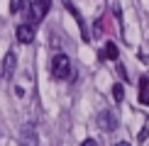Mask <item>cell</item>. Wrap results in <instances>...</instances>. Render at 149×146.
Listing matches in <instances>:
<instances>
[{
  "instance_id": "8992f818",
  "label": "cell",
  "mask_w": 149,
  "mask_h": 146,
  "mask_svg": "<svg viewBox=\"0 0 149 146\" xmlns=\"http://www.w3.org/2000/svg\"><path fill=\"white\" fill-rule=\"evenodd\" d=\"M15 66H17L15 51H8V54H5V61H3V71H0V76H3V78H10L12 71H15Z\"/></svg>"
},
{
  "instance_id": "277c9868",
  "label": "cell",
  "mask_w": 149,
  "mask_h": 146,
  "mask_svg": "<svg viewBox=\"0 0 149 146\" xmlns=\"http://www.w3.org/2000/svg\"><path fill=\"white\" fill-rule=\"evenodd\" d=\"M95 124L100 127L103 132H113L115 129V117H113V112H110V110H103V112H98V117H95Z\"/></svg>"
},
{
  "instance_id": "52a82bcc",
  "label": "cell",
  "mask_w": 149,
  "mask_h": 146,
  "mask_svg": "<svg viewBox=\"0 0 149 146\" xmlns=\"http://www.w3.org/2000/svg\"><path fill=\"white\" fill-rule=\"evenodd\" d=\"M22 146H39V141H37V132H34L32 124L22 127Z\"/></svg>"
},
{
  "instance_id": "ba28073f",
  "label": "cell",
  "mask_w": 149,
  "mask_h": 146,
  "mask_svg": "<svg viewBox=\"0 0 149 146\" xmlns=\"http://www.w3.org/2000/svg\"><path fill=\"white\" fill-rule=\"evenodd\" d=\"M117 56H120V49H117L115 41H105L103 51H100V59H110V61H117Z\"/></svg>"
},
{
  "instance_id": "7c38bea8",
  "label": "cell",
  "mask_w": 149,
  "mask_h": 146,
  "mask_svg": "<svg viewBox=\"0 0 149 146\" xmlns=\"http://www.w3.org/2000/svg\"><path fill=\"white\" fill-rule=\"evenodd\" d=\"M20 3H22V0H12V3H10V12H12V15L20 12Z\"/></svg>"
},
{
  "instance_id": "6da1fadb",
  "label": "cell",
  "mask_w": 149,
  "mask_h": 146,
  "mask_svg": "<svg viewBox=\"0 0 149 146\" xmlns=\"http://www.w3.org/2000/svg\"><path fill=\"white\" fill-rule=\"evenodd\" d=\"M52 76L56 78V81H66V78L71 76V61L66 54H56V56L52 59Z\"/></svg>"
},
{
  "instance_id": "3957f363",
  "label": "cell",
  "mask_w": 149,
  "mask_h": 146,
  "mask_svg": "<svg viewBox=\"0 0 149 146\" xmlns=\"http://www.w3.org/2000/svg\"><path fill=\"white\" fill-rule=\"evenodd\" d=\"M34 34H37V29H34L32 22H22L20 27L15 29V36H17L20 44H32V41H34Z\"/></svg>"
},
{
  "instance_id": "30bf717a",
  "label": "cell",
  "mask_w": 149,
  "mask_h": 146,
  "mask_svg": "<svg viewBox=\"0 0 149 146\" xmlns=\"http://www.w3.org/2000/svg\"><path fill=\"white\" fill-rule=\"evenodd\" d=\"M113 97H115V102H122V97H125V90H122L120 83L113 85Z\"/></svg>"
},
{
  "instance_id": "7a4b0ae2",
  "label": "cell",
  "mask_w": 149,
  "mask_h": 146,
  "mask_svg": "<svg viewBox=\"0 0 149 146\" xmlns=\"http://www.w3.org/2000/svg\"><path fill=\"white\" fill-rule=\"evenodd\" d=\"M61 3H64V8L69 10V15L73 17V20H76L78 29H81V39H83V41H91V32H88V24H86V20H83V17H81L78 8H76V5L71 3V0H61Z\"/></svg>"
},
{
  "instance_id": "4fadbf2b",
  "label": "cell",
  "mask_w": 149,
  "mask_h": 146,
  "mask_svg": "<svg viewBox=\"0 0 149 146\" xmlns=\"http://www.w3.org/2000/svg\"><path fill=\"white\" fill-rule=\"evenodd\" d=\"M81 146H98V144H95V139H86V141L81 144Z\"/></svg>"
},
{
  "instance_id": "5bb4252c",
  "label": "cell",
  "mask_w": 149,
  "mask_h": 146,
  "mask_svg": "<svg viewBox=\"0 0 149 146\" xmlns=\"http://www.w3.org/2000/svg\"><path fill=\"white\" fill-rule=\"evenodd\" d=\"M115 146H132V144H127V141H117Z\"/></svg>"
},
{
  "instance_id": "9c48e42d",
  "label": "cell",
  "mask_w": 149,
  "mask_h": 146,
  "mask_svg": "<svg viewBox=\"0 0 149 146\" xmlns=\"http://www.w3.org/2000/svg\"><path fill=\"white\" fill-rule=\"evenodd\" d=\"M139 102L142 105H149V78L147 76L139 78Z\"/></svg>"
},
{
  "instance_id": "8fae6325",
  "label": "cell",
  "mask_w": 149,
  "mask_h": 146,
  "mask_svg": "<svg viewBox=\"0 0 149 146\" xmlns=\"http://www.w3.org/2000/svg\"><path fill=\"white\" fill-rule=\"evenodd\" d=\"M115 71L120 73V78H125V81L130 78V76H127V68H125V66H122V63H117V66H115Z\"/></svg>"
},
{
  "instance_id": "5b68a950",
  "label": "cell",
  "mask_w": 149,
  "mask_h": 146,
  "mask_svg": "<svg viewBox=\"0 0 149 146\" xmlns=\"http://www.w3.org/2000/svg\"><path fill=\"white\" fill-rule=\"evenodd\" d=\"M49 8H52V0H34V5H32V10H34V22H42L47 17V12Z\"/></svg>"
}]
</instances>
